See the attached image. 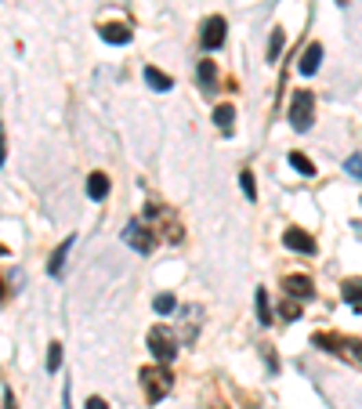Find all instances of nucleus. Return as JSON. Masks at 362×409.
Segmentation results:
<instances>
[{
    "instance_id": "7",
    "label": "nucleus",
    "mask_w": 362,
    "mask_h": 409,
    "mask_svg": "<svg viewBox=\"0 0 362 409\" xmlns=\"http://www.w3.org/2000/svg\"><path fill=\"white\" fill-rule=\"evenodd\" d=\"M282 290H287L290 297H297V301H308L315 293V286H312V279H308V275H287V279H282Z\"/></svg>"
},
{
    "instance_id": "25",
    "label": "nucleus",
    "mask_w": 362,
    "mask_h": 409,
    "mask_svg": "<svg viewBox=\"0 0 362 409\" xmlns=\"http://www.w3.org/2000/svg\"><path fill=\"white\" fill-rule=\"evenodd\" d=\"M4 409H15V395H11V388H4Z\"/></svg>"
},
{
    "instance_id": "18",
    "label": "nucleus",
    "mask_w": 362,
    "mask_h": 409,
    "mask_svg": "<svg viewBox=\"0 0 362 409\" xmlns=\"http://www.w3.org/2000/svg\"><path fill=\"white\" fill-rule=\"evenodd\" d=\"M282 47H287V36H282V29L272 33V40H268V62H276L282 55Z\"/></svg>"
},
{
    "instance_id": "1",
    "label": "nucleus",
    "mask_w": 362,
    "mask_h": 409,
    "mask_svg": "<svg viewBox=\"0 0 362 409\" xmlns=\"http://www.w3.org/2000/svg\"><path fill=\"white\" fill-rule=\"evenodd\" d=\"M141 384H145V399L156 406L160 399H167V395H171L174 377L167 373V366H149V369H141Z\"/></svg>"
},
{
    "instance_id": "5",
    "label": "nucleus",
    "mask_w": 362,
    "mask_h": 409,
    "mask_svg": "<svg viewBox=\"0 0 362 409\" xmlns=\"http://www.w3.org/2000/svg\"><path fill=\"white\" fill-rule=\"evenodd\" d=\"M225 33H228V22L221 15H210V18L203 22V33H200L203 51H217V47L225 44Z\"/></svg>"
},
{
    "instance_id": "13",
    "label": "nucleus",
    "mask_w": 362,
    "mask_h": 409,
    "mask_svg": "<svg viewBox=\"0 0 362 409\" xmlns=\"http://www.w3.org/2000/svg\"><path fill=\"white\" fill-rule=\"evenodd\" d=\"M69 250H73V236H69L66 243H62V247H58L55 253H51V264H47V272L55 275V279L62 275V268H66V258H69Z\"/></svg>"
},
{
    "instance_id": "11",
    "label": "nucleus",
    "mask_w": 362,
    "mask_h": 409,
    "mask_svg": "<svg viewBox=\"0 0 362 409\" xmlns=\"http://www.w3.org/2000/svg\"><path fill=\"white\" fill-rule=\"evenodd\" d=\"M341 293H344L348 308L362 312V279H344V283H341Z\"/></svg>"
},
{
    "instance_id": "23",
    "label": "nucleus",
    "mask_w": 362,
    "mask_h": 409,
    "mask_svg": "<svg viewBox=\"0 0 362 409\" xmlns=\"http://www.w3.org/2000/svg\"><path fill=\"white\" fill-rule=\"evenodd\" d=\"M344 167H348V174H352V177H359V182H362V152H355V156H348V163H344Z\"/></svg>"
},
{
    "instance_id": "24",
    "label": "nucleus",
    "mask_w": 362,
    "mask_h": 409,
    "mask_svg": "<svg viewBox=\"0 0 362 409\" xmlns=\"http://www.w3.org/2000/svg\"><path fill=\"white\" fill-rule=\"evenodd\" d=\"M341 348L355 351V362H362V344H359V340H341Z\"/></svg>"
},
{
    "instance_id": "2",
    "label": "nucleus",
    "mask_w": 362,
    "mask_h": 409,
    "mask_svg": "<svg viewBox=\"0 0 362 409\" xmlns=\"http://www.w3.org/2000/svg\"><path fill=\"white\" fill-rule=\"evenodd\" d=\"M149 351L156 355V362H160V366L174 362V355H178V340H174L171 330H167V326L149 330Z\"/></svg>"
},
{
    "instance_id": "16",
    "label": "nucleus",
    "mask_w": 362,
    "mask_h": 409,
    "mask_svg": "<svg viewBox=\"0 0 362 409\" xmlns=\"http://www.w3.org/2000/svg\"><path fill=\"white\" fill-rule=\"evenodd\" d=\"M290 167L297 174H304V177H315V163L308 160V156H301V152H290Z\"/></svg>"
},
{
    "instance_id": "8",
    "label": "nucleus",
    "mask_w": 362,
    "mask_h": 409,
    "mask_svg": "<svg viewBox=\"0 0 362 409\" xmlns=\"http://www.w3.org/2000/svg\"><path fill=\"white\" fill-rule=\"evenodd\" d=\"M322 62V44H308V51L301 55V62H297V69H301V76H312L319 69Z\"/></svg>"
},
{
    "instance_id": "10",
    "label": "nucleus",
    "mask_w": 362,
    "mask_h": 409,
    "mask_svg": "<svg viewBox=\"0 0 362 409\" xmlns=\"http://www.w3.org/2000/svg\"><path fill=\"white\" fill-rule=\"evenodd\" d=\"M196 80H200V87H203V91H217V66H214L210 58H203V62H200Z\"/></svg>"
},
{
    "instance_id": "15",
    "label": "nucleus",
    "mask_w": 362,
    "mask_h": 409,
    "mask_svg": "<svg viewBox=\"0 0 362 409\" xmlns=\"http://www.w3.org/2000/svg\"><path fill=\"white\" fill-rule=\"evenodd\" d=\"M145 80H149V87H152V91H171V87H174V80H171V76H167V73H160V69H145Z\"/></svg>"
},
{
    "instance_id": "17",
    "label": "nucleus",
    "mask_w": 362,
    "mask_h": 409,
    "mask_svg": "<svg viewBox=\"0 0 362 409\" xmlns=\"http://www.w3.org/2000/svg\"><path fill=\"white\" fill-rule=\"evenodd\" d=\"M257 319H261V326H272V308H268V290H257Z\"/></svg>"
},
{
    "instance_id": "9",
    "label": "nucleus",
    "mask_w": 362,
    "mask_h": 409,
    "mask_svg": "<svg viewBox=\"0 0 362 409\" xmlns=\"http://www.w3.org/2000/svg\"><path fill=\"white\" fill-rule=\"evenodd\" d=\"M214 123H217V131H221V134H232V131H236V106H228V101H225V106H217L214 109Z\"/></svg>"
},
{
    "instance_id": "20",
    "label": "nucleus",
    "mask_w": 362,
    "mask_h": 409,
    "mask_svg": "<svg viewBox=\"0 0 362 409\" xmlns=\"http://www.w3.org/2000/svg\"><path fill=\"white\" fill-rule=\"evenodd\" d=\"M279 315H282V319H287V323H293V319H297V315H301V304H297V297H290V301H282V304H279Z\"/></svg>"
},
{
    "instance_id": "27",
    "label": "nucleus",
    "mask_w": 362,
    "mask_h": 409,
    "mask_svg": "<svg viewBox=\"0 0 362 409\" xmlns=\"http://www.w3.org/2000/svg\"><path fill=\"white\" fill-rule=\"evenodd\" d=\"M217 409H225V406H217Z\"/></svg>"
},
{
    "instance_id": "3",
    "label": "nucleus",
    "mask_w": 362,
    "mask_h": 409,
    "mask_svg": "<svg viewBox=\"0 0 362 409\" xmlns=\"http://www.w3.org/2000/svg\"><path fill=\"white\" fill-rule=\"evenodd\" d=\"M312 112H315L312 91H297L290 101V127L293 131H308V127H312Z\"/></svg>"
},
{
    "instance_id": "14",
    "label": "nucleus",
    "mask_w": 362,
    "mask_h": 409,
    "mask_svg": "<svg viewBox=\"0 0 362 409\" xmlns=\"http://www.w3.org/2000/svg\"><path fill=\"white\" fill-rule=\"evenodd\" d=\"M101 40L106 44H131V29H127V25H101Z\"/></svg>"
},
{
    "instance_id": "12",
    "label": "nucleus",
    "mask_w": 362,
    "mask_h": 409,
    "mask_svg": "<svg viewBox=\"0 0 362 409\" xmlns=\"http://www.w3.org/2000/svg\"><path fill=\"white\" fill-rule=\"evenodd\" d=\"M87 196L95 199V203H101V199L109 196V177L101 174V171H95V174L87 177Z\"/></svg>"
},
{
    "instance_id": "22",
    "label": "nucleus",
    "mask_w": 362,
    "mask_h": 409,
    "mask_svg": "<svg viewBox=\"0 0 362 409\" xmlns=\"http://www.w3.org/2000/svg\"><path fill=\"white\" fill-rule=\"evenodd\" d=\"M58 366H62V344H51V348H47V369L55 373Z\"/></svg>"
},
{
    "instance_id": "4",
    "label": "nucleus",
    "mask_w": 362,
    "mask_h": 409,
    "mask_svg": "<svg viewBox=\"0 0 362 409\" xmlns=\"http://www.w3.org/2000/svg\"><path fill=\"white\" fill-rule=\"evenodd\" d=\"M123 243H127V247H134L138 253H152V247H156V236L145 228V221H127Z\"/></svg>"
},
{
    "instance_id": "26",
    "label": "nucleus",
    "mask_w": 362,
    "mask_h": 409,
    "mask_svg": "<svg viewBox=\"0 0 362 409\" xmlns=\"http://www.w3.org/2000/svg\"><path fill=\"white\" fill-rule=\"evenodd\" d=\"M87 409H109L106 399H87Z\"/></svg>"
},
{
    "instance_id": "19",
    "label": "nucleus",
    "mask_w": 362,
    "mask_h": 409,
    "mask_svg": "<svg viewBox=\"0 0 362 409\" xmlns=\"http://www.w3.org/2000/svg\"><path fill=\"white\" fill-rule=\"evenodd\" d=\"M152 308H156L160 315H171V312L178 308V301L171 297V293H160V297H156V301H152Z\"/></svg>"
},
{
    "instance_id": "6",
    "label": "nucleus",
    "mask_w": 362,
    "mask_h": 409,
    "mask_svg": "<svg viewBox=\"0 0 362 409\" xmlns=\"http://www.w3.org/2000/svg\"><path fill=\"white\" fill-rule=\"evenodd\" d=\"M282 243L297 253H315V239L308 236L304 228H287V232H282Z\"/></svg>"
},
{
    "instance_id": "21",
    "label": "nucleus",
    "mask_w": 362,
    "mask_h": 409,
    "mask_svg": "<svg viewBox=\"0 0 362 409\" xmlns=\"http://www.w3.org/2000/svg\"><path fill=\"white\" fill-rule=\"evenodd\" d=\"M239 185H243V193H247V199H257V185H254V174L250 171L239 174Z\"/></svg>"
}]
</instances>
